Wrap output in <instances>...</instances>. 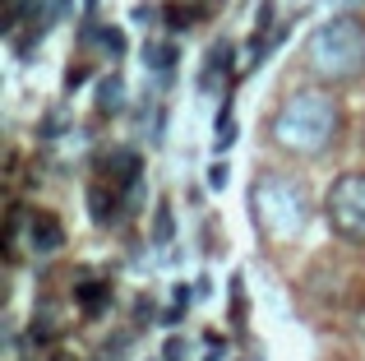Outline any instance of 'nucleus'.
Wrapping results in <instances>:
<instances>
[{
	"instance_id": "nucleus-1",
	"label": "nucleus",
	"mask_w": 365,
	"mask_h": 361,
	"mask_svg": "<svg viewBox=\"0 0 365 361\" xmlns=\"http://www.w3.org/2000/svg\"><path fill=\"white\" fill-rule=\"evenodd\" d=\"M268 135L292 158H324L333 148V139L342 135V107L324 88H301L292 98H282V107L268 121Z\"/></svg>"
},
{
	"instance_id": "nucleus-2",
	"label": "nucleus",
	"mask_w": 365,
	"mask_h": 361,
	"mask_svg": "<svg viewBox=\"0 0 365 361\" xmlns=\"http://www.w3.org/2000/svg\"><path fill=\"white\" fill-rule=\"evenodd\" d=\"M310 190H305L301 176L277 172V167H264L250 185V218L255 227L268 236V241H296V236L310 227Z\"/></svg>"
},
{
	"instance_id": "nucleus-3",
	"label": "nucleus",
	"mask_w": 365,
	"mask_h": 361,
	"mask_svg": "<svg viewBox=\"0 0 365 361\" xmlns=\"http://www.w3.org/2000/svg\"><path fill=\"white\" fill-rule=\"evenodd\" d=\"M305 61L319 79L329 83H351L365 74V24L356 14H333L305 42Z\"/></svg>"
},
{
	"instance_id": "nucleus-4",
	"label": "nucleus",
	"mask_w": 365,
	"mask_h": 361,
	"mask_svg": "<svg viewBox=\"0 0 365 361\" xmlns=\"http://www.w3.org/2000/svg\"><path fill=\"white\" fill-rule=\"evenodd\" d=\"M324 218H329L338 241L365 245V172L333 176L329 195H324Z\"/></svg>"
},
{
	"instance_id": "nucleus-5",
	"label": "nucleus",
	"mask_w": 365,
	"mask_h": 361,
	"mask_svg": "<svg viewBox=\"0 0 365 361\" xmlns=\"http://www.w3.org/2000/svg\"><path fill=\"white\" fill-rule=\"evenodd\" d=\"M98 172H102V185L134 190V185H139V176H143V163H139V153H134V148H116V153H107L98 163Z\"/></svg>"
},
{
	"instance_id": "nucleus-6",
	"label": "nucleus",
	"mask_w": 365,
	"mask_h": 361,
	"mask_svg": "<svg viewBox=\"0 0 365 361\" xmlns=\"http://www.w3.org/2000/svg\"><path fill=\"white\" fill-rule=\"evenodd\" d=\"M28 232H33L28 241H33V250H37V255H51V250H61V245H65V227H61V218L46 213V208H42V213H28Z\"/></svg>"
},
{
	"instance_id": "nucleus-7",
	"label": "nucleus",
	"mask_w": 365,
	"mask_h": 361,
	"mask_svg": "<svg viewBox=\"0 0 365 361\" xmlns=\"http://www.w3.org/2000/svg\"><path fill=\"white\" fill-rule=\"evenodd\" d=\"M120 195H125V190H116V185H93L88 190V213H93V223H98V227H111V223H120V218H125Z\"/></svg>"
},
{
	"instance_id": "nucleus-8",
	"label": "nucleus",
	"mask_w": 365,
	"mask_h": 361,
	"mask_svg": "<svg viewBox=\"0 0 365 361\" xmlns=\"http://www.w3.org/2000/svg\"><path fill=\"white\" fill-rule=\"evenodd\" d=\"M74 306L83 310V315H102V310L111 306V283L107 278H88V273H83L79 283H74Z\"/></svg>"
},
{
	"instance_id": "nucleus-9",
	"label": "nucleus",
	"mask_w": 365,
	"mask_h": 361,
	"mask_svg": "<svg viewBox=\"0 0 365 361\" xmlns=\"http://www.w3.org/2000/svg\"><path fill=\"white\" fill-rule=\"evenodd\" d=\"M227 74H232V46L213 42V46H208V56H204V70H199V88L213 93L217 79H227Z\"/></svg>"
},
{
	"instance_id": "nucleus-10",
	"label": "nucleus",
	"mask_w": 365,
	"mask_h": 361,
	"mask_svg": "<svg viewBox=\"0 0 365 361\" xmlns=\"http://www.w3.org/2000/svg\"><path fill=\"white\" fill-rule=\"evenodd\" d=\"M199 19H204V5H185V0H171L167 5V28H195Z\"/></svg>"
},
{
	"instance_id": "nucleus-11",
	"label": "nucleus",
	"mask_w": 365,
	"mask_h": 361,
	"mask_svg": "<svg viewBox=\"0 0 365 361\" xmlns=\"http://www.w3.org/2000/svg\"><path fill=\"white\" fill-rule=\"evenodd\" d=\"M120 107H125V83L111 74V79L98 83V111L107 116V111H120Z\"/></svg>"
},
{
	"instance_id": "nucleus-12",
	"label": "nucleus",
	"mask_w": 365,
	"mask_h": 361,
	"mask_svg": "<svg viewBox=\"0 0 365 361\" xmlns=\"http://www.w3.org/2000/svg\"><path fill=\"white\" fill-rule=\"evenodd\" d=\"M236 144V116H232V102H227L222 111H217V130H213V148L217 153H227V148Z\"/></svg>"
},
{
	"instance_id": "nucleus-13",
	"label": "nucleus",
	"mask_w": 365,
	"mask_h": 361,
	"mask_svg": "<svg viewBox=\"0 0 365 361\" xmlns=\"http://www.w3.org/2000/svg\"><path fill=\"white\" fill-rule=\"evenodd\" d=\"M143 65H148V70H162V74H167L171 65H176V46H171V42H153V46H143Z\"/></svg>"
},
{
	"instance_id": "nucleus-14",
	"label": "nucleus",
	"mask_w": 365,
	"mask_h": 361,
	"mask_svg": "<svg viewBox=\"0 0 365 361\" xmlns=\"http://www.w3.org/2000/svg\"><path fill=\"white\" fill-rule=\"evenodd\" d=\"M153 241H158V245L171 241V204H167V199H162L158 213H153Z\"/></svg>"
},
{
	"instance_id": "nucleus-15",
	"label": "nucleus",
	"mask_w": 365,
	"mask_h": 361,
	"mask_svg": "<svg viewBox=\"0 0 365 361\" xmlns=\"http://www.w3.org/2000/svg\"><path fill=\"white\" fill-rule=\"evenodd\" d=\"M98 42L107 46V56H111V61H120V56H125V33H120V28H102V33H98Z\"/></svg>"
},
{
	"instance_id": "nucleus-16",
	"label": "nucleus",
	"mask_w": 365,
	"mask_h": 361,
	"mask_svg": "<svg viewBox=\"0 0 365 361\" xmlns=\"http://www.w3.org/2000/svg\"><path fill=\"white\" fill-rule=\"evenodd\" d=\"M42 14H46V24H42V37H46V28H56L65 14H70V0H46V9H42Z\"/></svg>"
},
{
	"instance_id": "nucleus-17",
	"label": "nucleus",
	"mask_w": 365,
	"mask_h": 361,
	"mask_svg": "<svg viewBox=\"0 0 365 361\" xmlns=\"http://www.w3.org/2000/svg\"><path fill=\"white\" fill-rule=\"evenodd\" d=\"M227 176H232V172H227V163H213V167H208V185H213V190H222Z\"/></svg>"
},
{
	"instance_id": "nucleus-18",
	"label": "nucleus",
	"mask_w": 365,
	"mask_h": 361,
	"mask_svg": "<svg viewBox=\"0 0 365 361\" xmlns=\"http://www.w3.org/2000/svg\"><path fill=\"white\" fill-rule=\"evenodd\" d=\"M162 361H185V343H180V338H167V352H162Z\"/></svg>"
}]
</instances>
